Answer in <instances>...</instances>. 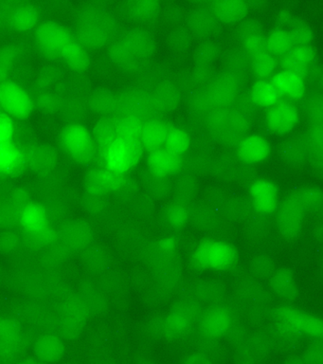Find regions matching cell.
Returning a JSON list of instances; mask_svg holds the SVG:
<instances>
[{
    "label": "cell",
    "mask_w": 323,
    "mask_h": 364,
    "mask_svg": "<svg viewBox=\"0 0 323 364\" xmlns=\"http://www.w3.org/2000/svg\"><path fill=\"white\" fill-rule=\"evenodd\" d=\"M35 38L47 53L59 57L76 73H83L89 67L90 57L75 34L55 21H45L35 28Z\"/></svg>",
    "instance_id": "6da1fadb"
},
{
    "label": "cell",
    "mask_w": 323,
    "mask_h": 364,
    "mask_svg": "<svg viewBox=\"0 0 323 364\" xmlns=\"http://www.w3.org/2000/svg\"><path fill=\"white\" fill-rule=\"evenodd\" d=\"M64 152L78 164H89L98 155L94 136L87 125L73 122L66 125L60 134Z\"/></svg>",
    "instance_id": "7a4b0ae2"
},
{
    "label": "cell",
    "mask_w": 323,
    "mask_h": 364,
    "mask_svg": "<svg viewBox=\"0 0 323 364\" xmlns=\"http://www.w3.org/2000/svg\"><path fill=\"white\" fill-rule=\"evenodd\" d=\"M98 155L103 159L104 167L112 172L124 175L140 162L143 147L138 139H116Z\"/></svg>",
    "instance_id": "3957f363"
},
{
    "label": "cell",
    "mask_w": 323,
    "mask_h": 364,
    "mask_svg": "<svg viewBox=\"0 0 323 364\" xmlns=\"http://www.w3.org/2000/svg\"><path fill=\"white\" fill-rule=\"evenodd\" d=\"M75 36L87 50L102 48L109 39V19L97 9H86L78 16Z\"/></svg>",
    "instance_id": "277c9868"
},
{
    "label": "cell",
    "mask_w": 323,
    "mask_h": 364,
    "mask_svg": "<svg viewBox=\"0 0 323 364\" xmlns=\"http://www.w3.org/2000/svg\"><path fill=\"white\" fill-rule=\"evenodd\" d=\"M0 107L13 119H25L33 115L35 104L21 85L4 80L0 82Z\"/></svg>",
    "instance_id": "5b68a950"
},
{
    "label": "cell",
    "mask_w": 323,
    "mask_h": 364,
    "mask_svg": "<svg viewBox=\"0 0 323 364\" xmlns=\"http://www.w3.org/2000/svg\"><path fill=\"white\" fill-rule=\"evenodd\" d=\"M236 252L234 247L222 241L201 244L195 252V260L204 269L223 270L234 263Z\"/></svg>",
    "instance_id": "8992f818"
},
{
    "label": "cell",
    "mask_w": 323,
    "mask_h": 364,
    "mask_svg": "<svg viewBox=\"0 0 323 364\" xmlns=\"http://www.w3.org/2000/svg\"><path fill=\"white\" fill-rule=\"evenodd\" d=\"M238 93V79L231 73L218 77L203 94L201 105L212 111L229 108Z\"/></svg>",
    "instance_id": "52a82bcc"
},
{
    "label": "cell",
    "mask_w": 323,
    "mask_h": 364,
    "mask_svg": "<svg viewBox=\"0 0 323 364\" xmlns=\"http://www.w3.org/2000/svg\"><path fill=\"white\" fill-rule=\"evenodd\" d=\"M209 127L218 138L225 141H234L245 133L246 121L238 111L225 108L214 111L209 119Z\"/></svg>",
    "instance_id": "ba28073f"
},
{
    "label": "cell",
    "mask_w": 323,
    "mask_h": 364,
    "mask_svg": "<svg viewBox=\"0 0 323 364\" xmlns=\"http://www.w3.org/2000/svg\"><path fill=\"white\" fill-rule=\"evenodd\" d=\"M87 191L93 196H104L117 192L126 184L124 175L112 172L106 167L94 168L87 176Z\"/></svg>",
    "instance_id": "9c48e42d"
},
{
    "label": "cell",
    "mask_w": 323,
    "mask_h": 364,
    "mask_svg": "<svg viewBox=\"0 0 323 364\" xmlns=\"http://www.w3.org/2000/svg\"><path fill=\"white\" fill-rule=\"evenodd\" d=\"M299 121V111L288 102H278L266 115L268 127L275 133L285 134L293 129Z\"/></svg>",
    "instance_id": "30bf717a"
},
{
    "label": "cell",
    "mask_w": 323,
    "mask_h": 364,
    "mask_svg": "<svg viewBox=\"0 0 323 364\" xmlns=\"http://www.w3.org/2000/svg\"><path fill=\"white\" fill-rule=\"evenodd\" d=\"M147 164L150 173L155 178L163 179L180 170L182 164V156L160 148L149 152Z\"/></svg>",
    "instance_id": "8fae6325"
},
{
    "label": "cell",
    "mask_w": 323,
    "mask_h": 364,
    "mask_svg": "<svg viewBox=\"0 0 323 364\" xmlns=\"http://www.w3.org/2000/svg\"><path fill=\"white\" fill-rule=\"evenodd\" d=\"M26 166L25 151L15 139L0 142V175H16Z\"/></svg>",
    "instance_id": "7c38bea8"
},
{
    "label": "cell",
    "mask_w": 323,
    "mask_h": 364,
    "mask_svg": "<svg viewBox=\"0 0 323 364\" xmlns=\"http://www.w3.org/2000/svg\"><path fill=\"white\" fill-rule=\"evenodd\" d=\"M270 153L268 141L263 136L251 135L241 139L237 145L238 158L246 164H258L268 159Z\"/></svg>",
    "instance_id": "4fadbf2b"
},
{
    "label": "cell",
    "mask_w": 323,
    "mask_h": 364,
    "mask_svg": "<svg viewBox=\"0 0 323 364\" xmlns=\"http://www.w3.org/2000/svg\"><path fill=\"white\" fill-rule=\"evenodd\" d=\"M251 195L258 212L270 213L277 206L278 189L272 182L261 179L251 187Z\"/></svg>",
    "instance_id": "5bb4252c"
},
{
    "label": "cell",
    "mask_w": 323,
    "mask_h": 364,
    "mask_svg": "<svg viewBox=\"0 0 323 364\" xmlns=\"http://www.w3.org/2000/svg\"><path fill=\"white\" fill-rule=\"evenodd\" d=\"M314 53L309 46L294 47L288 53L283 55L280 64L285 70L297 74L300 77L307 73L309 65L313 62Z\"/></svg>",
    "instance_id": "9a60e30c"
},
{
    "label": "cell",
    "mask_w": 323,
    "mask_h": 364,
    "mask_svg": "<svg viewBox=\"0 0 323 364\" xmlns=\"http://www.w3.org/2000/svg\"><path fill=\"white\" fill-rule=\"evenodd\" d=\"M271 84L274 85L280 95L285 98L300 99L305 92V85L302 77L289 71L282 70L275 74L272 77Z\"/></svg>",
    "instance_id": "2e32d148"
},
{
    "label": "cell",
    "mask_w": 323,
    "mask_h": 364,
    "mask_svg": "<svg viewBox=\"0 0 323 364\" xmlns=\"http://www.w3.org/2000/svg\"><path fill=\"white\" fill-rule=\"evenodd\" d=\"M33 351L42 363H55L63 358L65 346L58 336L48 334L35 341Z\"/></svg>",
    "instance_id": "e0dca14e"
},
{
    "label": "cell",
    "mask_w": 323,
    "mask_h": 364,
    "mask_svg": "<svg viewBox=\"0 0 323 364\" xmlns=\"http://www.w3.org/2000/svg\"><path fill=\"white\" fill-rule=\"evenodd\" d=\"M170 127L169 124L161 121H150L144 124L140 136L143 149L152 152L163 148Z\"/></svg>",
    "instance_id": "ac0fdd59"
},
{
    "label": "cell",
    "mask_w": 323,
    "mask_h": 364,
    "mask_svg": "<svg viewBox=\"0 0 323 364\" xmlns=\"http://www.w3.org/2000/svg\"><path fill=\"white\" fill-rule=\"evenodd\" d=\"M280 318L289 326L299 329L300 331L302 330L306 334L322 335V323L317 318L310 317V316L302 314V313L293 309H283L280 312Z\"/></svg>",
    "instance_id": "d6986e66"
},
{
    "label": "cell",
    "mask_w": 323,
    "mask_h": 364,
    "mask_svg": "<svg viewBox=\"0 0 323 364\" xmlns=\"http://www.w3.org/2000/svg\"><path fill=\"white\" fill-rule=\"evenodd\" d=\"M39 22V13L35 7L31 5H22L16 8L10 14L9 23L10 27L13 31H28L38 27Z\"/></svg>",
    "instance_id": "ffe728a7"
},
{
    "label": "cell",
    "mask_w": 323,
    "mask_h": 364,
    "mask_svg": "<svg viewBox=\"0 0 323 364\" xmlns=\"http://www.w3.org/2000/svg\"><path fill=\"white\" fill-rule=\"evenodd\" d=\"M231 326V317L223 309H214L209 311L204 318L202 330L209 338H218L225 334Z\"/></svg>",
    "instance_id": "44dd1931"
},
{
    "label": "cell",
    "mask_w": 323,
    "mask_h": 364,
    "mask_svg": "<svg viewBox=\"0 0 323 364\" xmlns=\"http://www.w3.org/2000/svg\"><path fill=\"white\" fill-rule=\"evenodd\" d=\"M214 16L224 23L241 21L248 14V4L243 1H217L212 6Z\"/></svg>",
    "instance_id": "7402d4cb"
},
{
    "label": "cell",
    "mask_w": 323,
    "mask_h": 364,
    "mask_svg": "<svg viewBox=\"0 0 323 364\" xmlns=\"http://www.w3.org/2000/svg\"><path fill=\"white\" fill-rule=\"evenodd\" d=\"M251 99L261 107H272L279 102L280 95L271 82L258 80L251 88Z\"/></svg>",
    "instance_id": "603a6c76"
},
{
    "label": "cell",
    "mask_w": 323,
    "mask_h": 364,
    "mask_svg": "<svg viewBox=\"0 0 323 364\" xmlns=\"http://www.w3.org/2000/svg\"><path fill=\"white\" fill-rule=\"evenodd\" d=\"M306 206H309V205L302 195L290 199L283 206L282 213H280V221H282L283 227L291 230L299 227Z\"/></svg>",
    "instance_id": "cb8c5ba5"
},
{
    "label": "cell",
    "mask_w": 323,
    "mask_h": 364,
    "mask_svg": "<svg viewBox=\"0 0 323 364\" xmlns=\"http://www.w3.org/2000/svg\"><path fill=\"white\" fill-rule=\"evenodd\" d=\"M114 119L118 138L140 141L144 124L141 118L135 116L134 114H124V115L114 117Z\"/></svg>",
    "instance_id": "d4e9b609"
},
{
    "label": "cell",
    "mask_w": 323,
    "mask_h": 364,
    "mask_svg": "<svg viewBox=\"0 0 323 364\" xmlns=\"http://www.w3.org/2000/svg\"><path fill=\"white\" fill-rule=\"evenodd\" d=\"M295 47L288 31L278 30L265 39V48L271 55H285Z\"/></svg>",
    "instance_id": "484cf974"
},
{
    "label": "cell",
    "mask_w": 323,
    "mask_h": 364,
    "mask_svg": "<svg viewBox=\"0 0 323 364\" xmlns=\"http://www.w3.org/2000/svg\"><path fill=\"white\" fill-rule=\"evenodd\" d=\"M191 144V138L185 130L177 127H170L167 134L164 149L169 152L182 156L189 149Z\"/></svg>",
    "instance_id": "4316f807"
},
{
    "label": "cell",
    "mask_w": 323,
    "mask_h": 364,
    "mask_svg": "<svg viewBox=\"0 0 323 364\" xmlns=\"http://www.w3.org/2000/svg\"><path fill=\"white\" fill-rule=\"evenodd\" d=\"M21 220L24 225H26L28 229L40 232L46 225V212H45V209L41 204H28L22 210Z\"/></svg>",
    "instance_id": "83f0119b"
},
{
    "label": "cell",
    "mask_w": 323,
    "mask_h": 364,
    "mask_svg": "<svg viewBox=\"0 0 323 364\" xmlns=\"http://www.w3.org/2000/svg\"><path fill=\"white\" fill-rule=\"evenodd\" d=\"M25 158H26L27 166L38 168V169H47L53 164L55 156L53 151L48 149L46 147H36L35 149H31L25 152Z\"/></svg>",
    "instance_id": "f1b7e54d"
},
{
    "label": "cell",
    "mask_w": 323,
    "mask_h": 364,
    "mask_svg": "<svg viewBox=\"0 0 323 364\" xmlns=\"http://www.w3.org/2000/svg\"><path fill=\"white\" fill-rule=\"evenodd\" d=\"M253 71L255 75L260 80H265L270 76L276 68V59L270 53H263L253 58Z\"/></svg>",
    "instance_id": "f546056e"
},
{
    "label": "cell",
    "mask_w": 323,
    "mask_h": 364,
    "mask_svg": "<svg viewBox=\"0 0 323 364\" xmlns=\"http://www.w3.org/2000/svg\"><path fill=\"white\" fill-rule=\"evenodd\" d=\"M21 333V326L12 318H0V340H16Z\"/></svg>",
    "instance_id": "4dcf8cb0"
},
{
    "label": "cell",
    "mask_w": 323,
    "mask_h": 364,
    "mask_svg": "<svg viewBox=\"0 0 323 364\" xmlns=\"http://www.w3.org/2000/svg\"><path fill=\"white\" fill-rule=\"evenodd\" d=\"M132 8L135 16L140 19H151L160 10L158 3L154 1L135 2Z\"/></svg>",
    "instance_id": "1f68e13d"
},
{
    "label": "cell",
    "mask_w": 323,
    "mask_h": 364,
    "mask_svg": "<svg viewBox=\"0 0 323 364\" xmlns=\"http://www.w3.org/2000/svg\"><path fill=\"white\" fill-rule=\"evenodd\" d=\"M15 135V119L6 113L0 112V142L13 141Z\"/></svg>",
    "instance_id": "d6a6232c"
},
{
    "label": "cell",
    "mask_w": 323,
    "mask_h": 364,
    "mask_svg": "<svg viewBox=\"0 0 323 364\" xmlns=\"http://www.w3.org/2000/svg\"><path fill=\"white\" fill-rule=\"evenodd\" d=\"M245 48L249 55L256 57L261 53H268L265 48V40L259 34H251L246 38Z\"/></svg>",
    "instance_id": "836d02e7"
},
{
    "label": "cell",
    "mask_w": 323,
    "mask_h": 364,
    "mask_svg": "<svg viewBox=\"0 0 323 364\" xmlns=\"http://www.w3.org/2000/svg\"><path fill=\"white\" fill-rule=\"evenodd\" d=\"M92 108L101 113H110L117 108V99L111 95H99L92 99Z\"/></svg>",
    "instance_id": "e575fe53"
},
{
    "label": "cell",
    "mask_w": 323,
    "mask_h": 364,
    "mask_svg": "<svg viewBox=\"0 0 323 364\" xmlns=\"http://www.w3.org/2000/svg\"><path fill=\"white\" fill-rule=\"evenodd\" d=\"M289 34H290L294 46H297V47L308 46L309 43L313 39L312 31L308 28L302 27V26L293 28Z\"/></svg>",
    "instance_id": "d590c367"
},
{
    "label": "cell",
    "mask_w": 323,
    "mask_h": 364,
    "mask_svg": "<svg viewBox=\"0 0 323 364\" xmlns=\"http://www.w3.org/2000/svg\"><path fill=\"white\" fill-rule=\"evenodd\" d=\"M191 320V315L188 309L178 310L171 316L170 318V327L172 329L180 331L188 326V321Z\"/></svg>",
    "instance_id": "8d00e7d4"
},
{
    "label": "cell",
    "mask_w": 323,
    "mask_h": 364,
    "mask_svg": "<svg viewBox=\"0 0 323 364\" xmlns=\"http://www.w3.org/2000/svg\"><path fill=\"white\" fill-rule=\"evenodd\" d=\"M167 215H168L170 223L175 225V226H180V225L185 223L187 218H188L187 210L181 206L172 207Z\"/></svg>",
    "instance_id": "74e56055"
},
{
    "label": "cell",
    "mask_w": 323,
    "mask_h": 364,
    "mask_svg": "<svg viewBox=\"0 0 323 364\" xmlns=\"http://www.w3.org/2000/svg\"><path fill=\"white\" fill-rule=\"evenodd\" d=\"M174 247L175 242L173 239H163L160 243V252L164 253L171 252V250H174Z\"/></svg>",
    "instance_id": "f35d334b"
},
{
    "label": "cell",
    "mask_w": 323,
    "mask_h": 364,
    "mask_svg": "<svg viewBox=\"0 0 323 364\" xmlns=\"http://www.w3.org/2000/svg\"><path fill=\"white\" fill-rule=\"evenodd\" d=\"M16 364H36V363L33 360H24L18 361V363H16Z\"/></svg>",
    "instance_id": "ab89813d"
}]
</instances>
